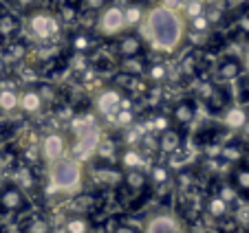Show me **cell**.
I'll return each instance as SVG.
<instances>
[{
    "label": "cell",
    "mask_w": 249,
    "mask_h": 233,
    "mask_svg": "<svg viewBox=\"0 0 249 233\" xmlns=\"http://www.w3.org/2000/svg\"><path fill=\"white\" fill-rule=\"evenodd\" d=\"M115 53L117 57H135V55H141L143 49H146V40H141V35L137 31H124L122 35L115 37Z\"/></svg>",
    "instance_id": "obj_10"
},
{
    "label": "cell",
    "mask_w": 249,
    "mask_h": 233,
    "mask_svg": "<svg viewBox=\"0 0 249 233\" xmlns=\"http://www.w3.org/2000/svg\"><path fill=\"white\" fill-rule=\"evenodd\" d=\"M240 62H243V70L249 75V42L245 44L243 53H240Z\"/></svg>",
    "instance_id": "obj_43"
},
{
    "label": "cell",
    "mask_w": 249,
    "mask_h": 233,
    "mask_svg": "<svg viewBox=\"0 0 249 233\" xmlns=\"http://www.w3.org/2000/svg\"><path fill=\"white\" fill-rule=\"evenodd\" d=\"M148 64L143 60V55H135V57H122L119 60V73L130 75V77H143Z\"/></svg>",
    "instance_id": "obj_26"
},
{
    "label": "cell",
    "mask_w": 249,
    "mask_h": 233,
    "mask_svg": "<svg viewBox=\"0 0 249 233\" xmlns=\"http://www.w3.org/2000/svg\"><path fill=\"white\" fill-rule=\"evenodd\" d=\"M205 5H214V2H221V0H203Z\"/></svg>",
    "instance_id": "obj_48"
},
{
    "label": "cell",
    "mask_w": 249,
    "mask_h": 233,
    "mask_svg": "<svg viewBox=\"0 0 249 233\" xmlns=\"http://www.w3.org/2000/svg\"><path fill=\"white\" fill-rule=\"evenodd\" d=\"M64 229H66V233H90L93 231V227H90L86 216H71V218L66 220Z\"/></svg>",
    "instance_id": "obj_36"
},
{
    "label": "cell",
    "mask_w": 249,
    "mask_h": 233,
    "mask_svg": "<svg viewBox=\"0 0 249 233\" xmlns=\"http://www.w3.org/2000/svg\"><path fill=\"white\" fill-rule=\"evenodd\" d=\"M113 119H115V123H117V126L128 128V126H132V121H135V110H132V108H124L122 106L113 115Z\"/></svg>",
    "instance_id": "obj_40"
},
{
    "label": "cell",
    "mask_w": 249,
    "mask_h": 233,
    "mask_svg": "<svg viewBox=\"0 0 249 233\" xmlns=\"http://www.w3.org/2000/svg\"><path fill=\"white\" fill-rule=\"evenodd\" d=\"M82 181H84V167L80 161H73L69 156L49 163V183L60 194H75L80 191Z\"/></svg>",
    "instance_id": "obj_3"
},
{
    "label": "cell",
    "mask_w": 249,
    "mask_h": 233,
    "mask_svg": "<svg viewBox=\"0 0 249 233\" xmlns=\"http://www.w3.org/2000/svg\"><path fill=\"white\" fill-rule=\"evenodd\" d=\"M122 106H124V90H119L117 86H106V88H102L95 95V108L104 116H113Z\"/></svg>",
    "instance_id": "obj_7"
},
{
    "label": "cell",
    "mask_w": 249,
    "mask_h": 233,
    "mask_svg": "<svg viewBox=\"0 0 249 233\" xmlns=\"http://www.w3.org/2000/svg\"><path fill=\"white\" fill-rule=\"evenodd\" d=\"M22 27L27 31V35L38 44L57 42L62 31H64V24H62L60 16L55 14V9H47V7H40V9L24 16Z\"/></svg>",
    "instance_id": "obj_2"
},
{
    "label": "cell",
    "mask_w": 249,
    "mask_h": 233,
    "mask_svg": "<svg viewBox=\"0 0 249 233\" xmlns=\"http://www.w3.org/2000/svg\"><path fill=\"white\" fill-rule=\"evenodd\" d=\"M95 156H97L99 161H106V163L117 161V156H119L117 143H115V141H102V139H99L97 150H95Z\"/></svg>",
    "instance_id": "obj_32"
},
{
    "label": "cell",
    "mask_w": 249,
    "mask_h": 233,
    "mask_svg": "<svg viewBox=\"0 0 249 233\" xmlns=\"http://www.w3.org/2000/svg\"><path fill=\"white\" fill-rule=\"evenodd\" d=\"M36 88H38V93H40V97H42V101L44 103H51L53 99L57 97V93H55V88H53L51 84H36Z\"/></svg>",
    "instance_id": "obj_41"
},
{
    "label": "cell",
    "mask_w": 249,
    "mask_h": 233,
    "mask_svg": "<svg viewBox=\"0 0 249 233\" xmlns=\"http://www.w3.org/2000/svg\"><path fill=\"white\" fill-rule=\"evenodd\" d=\"M0 233H2V222H0Z\"/></svg>",
    "instance_id": "obj_50"
},
{
    "label": "cell",
    "mask_w": 249,
    "mask_h": 233,
    "mask_svg": "<svg viewBox=\"0 0 249 233\" xmlns=\"http://www.w3.org/2000/svg\"><path fill=\"white\" fill-rule=\"evenodd\" d=\"M146 2L143 0H130L126 7H124V18H126V29L128 31H135L143 24V18H146Z\"/></svg>",
    "instance_id": "obj_21"
},
{
    "label": "cell",
    "mask_w": 249,
    "mask_h": 233,
    "mask_svg": "<svg viewBox=\"0 0 249 233\" xmlns=\"http://www.w3.org/2000/svg\"><path fill=\"white\" fill-rule=\"evenodd\" d=\"M69 44H71V51L73 53H93L95 49L102 44L99 40V33H93L89 29H80V31H73L69 37Z\"/></svg>",
    "instance_id": "obj_15"
},
{
    "label": "cell",
    "mask_w": 249,
    "mask_h": 233,
    "mask_svg": "<svg viewBox=\"0 0 249 233\" xmlns=\"http://www.w3.org/2000/svg\"><path fill=\"white\" fill-rule=\"evenodd\" d=\"M44 2H47V0H7V7H9L11 11H16L18 16L20 14L27 16V14H31V11L40 9Z\"/></svg>",
    "instance_id": "obj_33"
},
{
    "label": "cell",
    "mask_w": 249,
    "mask_h": 233,
    "mask_svg": "<svg viewBox=\"0 0 249 233\" xmlns=\"http://www.w3.org/2000/svg\"><path fill=\"white\" fill-rule=\"evenodd\" d=\"M143 233H185V229L181 227L179 218L170 211H157L146 220Z\"/></svg>",
    "instance_id": "obj_9"
},
{
    "label": "cell",
    "mask_w": 249,
    "mask_h": 233,
    "mask_svg": "<svg viewBox=\"0 0 249 233\" xmlns=\"http://www.w3.org/2000/svg\"><path fill=\"white\" fill-rule=\"evenodd\" d=\"M31 198L16 183H7L0 187V214H29Z\"/></svg>",
    "instance_id": "obj_6"
},
{
    "label": "cell",
    "mask_w": 249,
    "mask_h": 233,
    "mask_svg": "<svg viewBox=\"0 0 249 233\" xmlns=\"http://www.w3.org/2000/svg\"><path fill=\"white\" fill-rule=\"evenodd\" d=\"M122 185H126V189L132 194H141L148 185V174L143 169H126Z\"/></svg>",
    "instance_id": "obj_27"
},
{
    "label": "cell",
    "mask_w": 249,
    "mask_h": 233,
    "mask_svg": "<svg viewBox=\"0 0 249 233\" xmlns=\"http://www.w3.org/2000/svg\"><path fill=\"white\" fill-rule=\"evenodd\" d=\"M185 143V134L181 128L177 126H168L165 130L159 132V139H157V150L165 156H174V154H179L181 148Z\"/></svg>",
    "instance_id": "obj_12"
},
{
    "label": "cell",
    "mask_w": 249,
    "mask_h": 233,
    "mask_svg": "<svg viewBox=\"0 0 249 233\" xmlns=\"http://www.w3.org/2000/svg\"><path fill=\"white\" fill-rule=\"evenodd\" d=\"M20 233H51V224L44 216L31 214L20 222Z\"/></svg>",
    "instance_id": "obj_28"
},
{
    "label": "cell",
    "mask_w": 249,
    "mask_h": 233,
    "mask_svg": "<svg viewBox=\"0 0 249 233\" xmlns=\"http://www.w3.org/2000/svg\"><path fill=\"white\" fill-rule=\"evenodd\" d=\"M243 62L238 55H225L218 60V64L214 66V73H212V80L218 82V84H230L236 82L243 75Z\"/></svg>",
    "instance_id": "obj_8"
},
{
    "label": "cell",
    "mask_w": 249,
    "mask_h": 233,
    "mask_svg": "<svg viewBox=\"0 0 249 233\" xmlns=\"http://www.w3.org/2000/svg\"><path fill=\"white\" fill-rule=\"evenodd\" d=\"M20 106V93L14 84L11 86H0V110L2 112H14Z\"/></svg>",
    "instance_id": "obj_30"
},
{
    "label": "cell",
    "mask_w": 249,
    "mask_h": 233,
    "mask_svg": "<svg viewBox=\"0 0 249 233\" xmlns=\"http://www.w3.org/2000/svg\"><path fill=\"white\" fill-rule=\"evenodd\" d=\"M203 209H205V214L210 216V218L221 220V218H225V216H230L231 205L225 200V198L218 196V194H212V196L205 198V202H203Z\"/></svg>",
    "instance_id": "obj_25"
},
{
    "label": "cell",
    "mask_w": 249,
    "mask_h": 233,
    "mask_svg": "<svg viewBox=\"0 0 249 233\" xmlns=\"http://www.w3.org/2000/svg\"><path fill=\"white\" fill-rule=\"evenodd\" d=\"M198 66H201V55L190 53L179 62V73H183V77H194L198 73Z\"/></svg>",
    "instance_id": "obj_35"
},
{
    "label": "cell",
    "mask_w": 249,
    "mask_h": 233,
    "mask_svg": "<svg viewBox=\"0 0 249 233\" xmlns=\"http://www.w3.org/2000/svg\"><path fill=\"white\" fill-rule=\"evenodd\" d=\"M0 143H2V132H0Z\"/></svg>",
    "instance_id": "obj_49"
},
{
    "label": "cell",
    "mask_w": 249,
    "mask_h": 233,
    "mask_svg": "<svg viewBox=\"0 0 249 233\" xmlns=\"http://www.w3.org/2000/svg\"><path fill=\"white\" fill-rule=\"evenodd\" d=\"M230 183L243 200H249V161L234 163L231 174H230Z\"/></svg>",
    "instance_id": "obj_19"
},
{
    "label": "cell",
    "mask_w": 249,
    "mask_h": 233,
    "mask_svg": "<svg viewBox=\"0 0 249 233\" xmlns=\"http://www.w3.org/2000/svg\"><path fill=\"white\" fill-rule=\"evenodd\" d=\"M18 108L22 112H27V115H36V112H40L44 108V101H42V97H40L36 86H29V88H24L22 93H20V106Z\"/></svg>",
    "instance_id": "obj_24"
},
{
    "label": "cell",
    "mask_w": 249,
    "mask_h": 233,
    "mask_svg": "<svg viewBox=\"0 0 249 233\" xmlns=\"http://www.w3.org/2000/svg\"><path fill=\"white\" fill-rule=\"evenodd\" d=\"M194 119H196V101H192V99H181L170 108V121L181 130L192 126Z\"/></svg>",
    "instance_id": "obj_14"
},
{
    "label": "cell",
    "mask_w": 249,
    "mask_h": 233,
    "mask_svg": "<svg viewBox=\"0 0 249 233\" xmlns=\"http://www.w3.org/2000/svg\"><path fill=\"white\" fill-rule=\"evenodd\" d=\"M230 20H231V35L249 42V0L240 9L231 11Z\"/></svg>",
    "instance_id": "obj_20"
},
{
    "label": "cell",
    "mask_w": 249,
    "mask_h": 233,
    "mask_svg": "<svg viewBox=\"0 0 249 233\" xmlns=\"http://www.w3.org/2000/svg\"><path fill=\"white\" fill-rule=\"evenodd\" d=\"M117 161L124 169H143L146 167V156H143L137 148H132V145H128V148H119Z\"/></svg>",
    "instance_id": "obj_22"
},
{
    "label": "cell",
    "mask_w": 249,
    "mask_h": 233,
    "mask_svg": "<svg viewBox=\"0 0 249 233\" xmlns=\"http://www.w3.org/2000/svg\"><path fill=\"white\" fill-rule=\"evenodd\" d=\"M80 0H57V5H77Z\"/></svg>",
    "instance_id": "obj_47"
},
{
    "label": "cell",
    "mask_w": 249,
    "mask_h": 233,
    "mask_svg": "<svg viewBox=\"0 0 249 233\" xmlns=\"http://www.w3.org/2000/svg\"><path fill=\"white\" fill-rule=\"evenodd\" d=\"M148 181H152L155 185H165V183L170 181V169H168V165L152 163L150 172H148Z\"/></svg>",
    "instance_id": "obj_37"
},
{
    "label": "cell",
    "mask_w": 249,
    "mask_h": 233,
    "mask_svg": "<svg viewBox=\"0 0 249 233\" xmlns=\"http://www.w3.org/2000/svg\"><path fill=\"white\" fill-rule=\"evenodd\" d=\"M247 115H249V103H231V106H227L218 116H221L223 128L238 132L240 128H243Z\"/></svg>",
    "instance_id": "obj_17"
},
{
    "label": "cell",
    "mask_w": 249,
    "mask_h": 233,
    "mask_svg": "<svg viewBox=\"0 0 249 233\" xmlns=\"http://www.w3.org/2000/svg\"><path fill=\"white\" fill-rule=\"evenodd\" d=\"M143 77H146L150 84H161V82H165L170 77V68H168V64H161V62H157V64L148 66L146 73H143Z\"/></svg>",
    "instance_id": "obj_34"
},
{
    "label": "cell",
    "mask_w": 249,
    "mask_h": 233,
    "mask_svg": "<svg viewBox=\"0 0 249 233\" xmlns=\"http://www.w3.org/2000/svg\"><path fill=\"white\" fill-rule=\"evenodd\" d=\"M143 33L146 40L163 53H174L183 47L188 37V20L181 9H172L168 5L148 7L143 18Z\"/></svg>",
    "instance_id": "obj_1"
},
{
    "label": "cell",
    "mask_w": 249,
    "mask_h": 233,
    "mask_svg": "<svg viewBox=\"0 0 249 233\" xmlns=\"http://www.w3.org/2000/svg\"><path fill=\"white\" fill-rule=\"evenodd\" d=\"M247 156V148L240 141H230V143H223L221 148V159L227 163H240Z\"/></svg>",
    "instance_id": "obj_29"
},
{
    "label": "cell",
    "mask_w": 249,
    "mask_h": 233,
    "mask_svg": "<svg viewBox=\"0 0 249 233\" xmlns=\"http://www.w3.org/2000/svg\"><path fill=\"white\" fill-rule=\"evenodd\" d=\"M93 178L99 183V185H106V187H115V185H122L124 181V172L115 165L106 163V161H97L93 165Z\"/></svg>",
    "instance_id": "obj_18"
},
{
    "label": "cell",
    "mask_w": 249,
    "mask_h": 233,
    "mask_svg": "<svg viewBox=\"0 0 249 233\" xmlns=\"http://www.w3.org/2000/svg\"><path fill=\"white\" fill-rule=\"evenodd\" d=\"M2 57H5L7 62H16V60H22L24 55H27V44L20 40V37H14V40H7L5 44H2Z\"/></svg>",
    "instance_id": "obj_31"
},
{
    "label": "cell",
    "mask_w": 249,
    "mask_h": 233,
    "mask_svg": "<svg viewBox=\"0 0 249 233\" xmlns=\"http://www.w3.org/2000/svg\"><path fill=\"white\" fill-rule=\"evenodd\" d=\"M236 99L238 103H249V75L243 73L236 80Z\"/></svg>",
    "instance_id": "obj_39"
},
{
    "label": "cell",
    "mask_w": 249,
    "mask_h": 233,
    "mask_svg": "<svg viewBox=\"0 0 249 233\" xmlns=\"http://www.w3.org/2000/svg\"><path fill=\"white\" fill-rule=\"evenodd\" d=\"M16 185H18L20 189H24L27 194H33V191L40 187L38 176H36V172H33L31 165H27V163L16 165Z\"/></svg>",
    "instance_id": "obj_23"
},
{
    "label": "cell",
    "mask_w": 249,
    "mask_h": 233,
    "mask_svg": "<svg viewBox=\"0 0 249 233\" xmlns=\"http://www.w3.org/2000/svg\"><path fill=\"white\" fill-rule=\"evenodd\" d=\"M42 156L47 163H55V161L69 156V141H66L64 134L60 132H53V134H47L42 139Z\"/></svg>",
    "instance_id": "obj_13"
},
{
    "label": "cell",
    "mask_w": 249,
    "mask_h": 233,
    "mask_svg": "<svg viewBox=\"0 0 249 233\" xmlns=\"http://www.w3.org/2000/svg\"><path fill=\"white\" fill-rule=\"evenodd\" d=\"M115 233H139L135 227H128V224H122V227L115 229Z\"/></svg>",
    "instance_id": "obj_46"
},
{
    "label": "cell",
    "mask_w": 249,
    "mask_h": 233,
    "mask_svg": "<svg viewBox=\"0 0 249 233\" xmlns=\"http://www.w3.org/2000/svg\"><path fill=\"white\" fill-rule=\"evenodd\" d=\"M95 22H97V33L104 37H117L124 31H128L126 18H124V7L113 5V2H108V5L99 11Z\"/></svg>",
    "instance_id": "obj_5"
},
{
    "label": "cell",
    "mask_w": 249,
    "mask_h": 233,
    "mask_svg": "<svg viewBox=\"0 0 249 233\" xmlns=\"http://www.w3.org/2000/svg\"><path fill=\"white\" fill-rule=\"evenodd\" d=\"M73 132H75V141L69 148V159L86 163L90 156H95L97 143L102 139L99 128L95 123H90L89 119H75L73 121Z\"/></svg>",
    "instance_id": "obj_4"
},
{
    "label": "cell",
    "mask_w": 249,
    "mask_h": 233,
    "mask_svg": "<svg viewBox=\"0 0 249 233\" xmlns=\"http://www.w3.org/2000/svg\"><path fill=\"white\" fill-rule=\"evenodd\" d=\"M22 31V20L16 11H11L7 5L0 7V37L2 40H14L18 37V33Z\"/></svg>",
    "instance_id": "obj_16"
},
{
    "label": "cell",
    "mask_w": 249,
    "mask_h": 233,
    "mask_svg": "<svg viewBox=\"0 0 249 233\" xmlns=\"http://www.w3.org/2000/svg\"><path fill=\"white\" fill-rule=\"evenodd\" d=\"M106 5H108V0H80L77 9H80V16H90V14H99Z\"/></svg>",
    "instance_id": "obj_38"
},
{
    "label": "cell",
    "mask_w": 249,
    "mask_h": 233,
    "mask_svg": "<svg viewBox=\"0 0 249 233\" xmlns=\"http://www.w3.org/2000/svg\"><path fill=\"white\" fill-rule=\"evenodd\" d=\"M240 136H243V141H249V115H247V119H245V123H243V128H240Z\"/></svg>",
    "instance_id": "obj_45"
},
{
    "label": "cell",
    "mask_w": 249,
    "mask_h": 233,
    "mask_svg": "<svg viewBox=\"0 0 249 233\" xmlns=\"http://www.w3.org/2000/svg\"><path fill=\"white\" fill-rule=\"evenodd\" d=\"M201 101L205 103L207 110H210L212 115H221L227 106H231V103H234V95H231V90L227 88L225 84L214 82V84H212V88H210V93H207Z\"/></svg>",
    "instance_id": "obj_11"
},
{
    "label": "cell",
    "mask_w": 249,
    "mask_h": 233,
    "mask_svg": "<svg viewBox=\"0 0 249 233\" xmlns=\"http://www.w3.org/2000/svg\"><path fill=\"white\" fill-rule=\"evenodd\" d=\"M7 73H9V62L2 57V53H0V80H5Z\"/></svg>",
    "instance_id": "obj_44"
},
{
    "label": "cell",
    "mask_w": 249,
    "mask_h": 233,
    "mask_svg": "<svg viewBox=\"0 0 249 233\" xmlns=\"http://www.w3.org/2000/svg\"><path fill=\"white\" fill-rule=\"evenodd\" d=\"M179 178H181V181H179V187H181L183 191H192V187L196 185V181L192 178V174H190V172L179 174Z\"/></svg>",
    "instance_id": "obj_42"
}]
</instances>
